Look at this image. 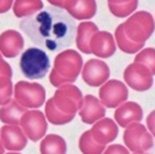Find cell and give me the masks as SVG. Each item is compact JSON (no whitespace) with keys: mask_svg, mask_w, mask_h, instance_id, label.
<instances>
[{"mask_svg":"<svg viewBox=\"0 0 155 154\" xmlns=\"http://www.w3.org/2000/svg\"><path fill=\"white\" fill-rule=\"evenodd\" d=\"M14 97L25 108H40L46 99V91L42 85L37 82L19 81L14 86Z\"/></svg>","mask_w":155,"mask_h":154,"instance_id":"5","label":"cell"},{"mask_svg":"<svg viewBox=\"0 0 155 154\" xmlns=\"http://www.w3.org/2000/svg\"><path fill=\"white\" fill-rule=\"evenodd\" d=\"M102 154H129V149L120 144H112L109 147H106Z\"/></svg>","mask_w":155,"mask_h":154,"instance_id":"29","label":"cell"},{"mask_svg":"<svg viewBox=\"0 0 155 154\" xmlns=\"http://www.w3.org/2000/svg\"><path fill=\"white\" fill-rule=\"evenodd\" d=\"M14 4V0H0V14L8 12Z\"/></svg>","mask_w":155,"mask_h":154,"instance_id":"32","label":"cell"},{"mask_svg":"<svg viewBox=\"0 0 155 154\" xmlns=\"http://www.w3.org/2000/svg\"><path fill=\"white\" fill-rule=\"evenodd\" d=\"M40 153L41 154H66L67 144L62 137L57 134H48L41 140Z\"/></svg>","mask_w":155,"mask_h":154,"instance_id":"22","label":"cell"},{"mask_svg":"<svg viewBox=\"0 0 155 154\" xmlns=\"http://www.w3.org/2000/svg\"><path fill=\"white\" fill-rule=\"evenodd\" d=\"M127 86L118 80H108L99 88V101L107 108H117L128 99Z\"/></svg>","mask_w":155,"mask_h":154,"instance_id":"9","label":"cell"},{"mask_svg":"<svg viewBox=\"0 0 155 154\" xmlns=\"http://www.w3.org/2000/svg\"><path fill=\"white\" fill-rule=\"evenodd\" d=\"M4 152H5V148H4L3 143H2V140H0V154H4Z\"/></svg>","mask_w":155,"mask_h":154,"instance_id":"35","label":"cell"},{"mask_svg":"<svg viewBox=\"0 0 155 154\" xmlns=\"http://www.w3.org/2000/svg\"><path fill=\"white\" fill-rule=\"evenodd\" d=\"M42 9V0H14V4H12L14 15L19 19L31 16Z\"/></svg>","mask_w":155,"mask_h":154,"instance_id":"21","label":"cell"},{"mask_svg":"<svg viewBox=\"0 0 155 154\" xmlns=\"http://www.w3.org/2000/svg\"><path fill=\"white\" fill-rule=\"evenodd\" d=\"M3 57V55H2V52H0V59H2Z\"/></svg>","mask_w":155,"mask_h":154,"instance_id":"38","label":"cell"},{"mask_svg":"<svg viewBox=\"0 0 155 154\" xmlns=\"http://www.w3.org/2000/svg\"><path fill=\"white\" fill-rule=\"evenodd\" d=\"M19 26L35 45L48 51L70 47L77 30L76 20L67 11L52 5L24 18Z\"/></svg>","mask_w":155,"mask_h":154,"instance_id":"1","label":"cell"},{"mask_svg":"<svg viewBox=\"0 0 155 154\" xmlns=\"http://www.w3.org/2000/svg\"><path fill=\"white\" fill-rule=\"evenodd\" d=\"M98 31L97 25L92 21H82L76 30V46L83 54H91V38L93 34Z\"/></svg>","mask_w":155,"mask_h":154,"instance_id":"19","label":"cell"},{"mask_svg":"<svg viewBox=\"0 0 155 154\" xmlns=\"http://www.w3.org/2000/svg\"><path fill=\"white\" fill-rule=\"evenodd\" d=\"M125 83L134 91L144 92L151 88L153 86V75L148 67L138 62H133L128 65L124 70Z\"/></svg>","mask_w":155,"mask_h":154,"instance_id":"10","label":"cell"},{"mask_svg":"<svg viewBox=\"0 0 155 154\" xmlns=\"http://www.w3.org/2000/svg\"><path fill=\"white\" fill-rule=\"evenodd\" d=\"M125 2H130V0H108V3H113V4H119V3H125Z\"/></svg>","mask_w":155,"mask_h":154,"instance_id":"34","label":"cell"},{"mask_svg":"<svg viewBox=\"0 0 155 154\" xmlns=\"http://www.w3.org/2000/svg\"><path fill=\"white\" fill-rule=\"evenodd\" d=\"M47 2L52 6H56V8L63 9V6H64V0H47Z\"/></svg>","mask_w":155,"mask_h":154,"instance_id":"33","label":"cell"},{"mask_svg":"<svg viewBox=\"0 0 155 154\" xmlns=\"http://www.w3.org/2000/svg\"><path fill=\"white\" fill-rule=\"evenodd\" d=\"M45 117L50 123H52L55 126H62V124H67V123L72 122L74 116L66 114L62 111H60L56 107L54 99L50 98V99H47L46 105H45Z\"/></svg>","mask_w":155,"mask_h":154,"instance_id":"23","label":"cell"},{"mask_svg":"<svg viewBox=\"0 0 155 154\" xmlns=\"http://www.w3.org/2000/svg\"><path fill=\"white\" fill-rule=\"evenodd\" d=\"M123 140L127 148L133 153H145L154 146L151 133L140 122H133L125 127Z\"/></svg>","mask_w":155,"mask_h":154,"instance_id":"6","label":"cell"},{"mask_svg":"<svg viewBox=\"0 0 155 154\" xmlns=\"http://www.w3.org/2000/svg\"><path fill=\"white\" fill-rule=\"evenodd\" d=\"M125 35L137 44H145L155 30V21L150 12L137 11L123 22Z\"/></svg>","mask_w":155,"mask_h":154,"instance_id":"3","label":"cell"},{"mask_svg":"<svg viewBox=\"0 0 155 154\" xmlns=\"http://www.w3.org/2000/svg\"><path fill=\"white\" fill-rule=\"evenodd\" d=\"M83 67V59L76 50H64L60 52L54 61V70L66 80L73 83Z\"/></svg>","mask_w":155,"mask_h":154,"instance_id":"4","label":"cell"},{"mask_svg":"<svg viewBox=\"0 0 155 154\" xmlns=\"http://www.w3.org/2000/svg\"><path fill=\"white\" fill-rule=\"evenodd\" d=\"M91 134L99 144H109L118 137V124L110 118H104L93 123Z\"/></svg>","mask_w":155,"mask_h":154,"instance_id":"17","label":"cell"},{"mask_svg":"<svg viewBox=\"0 0 155 154\" xmlns=\"http://www.w3.org/2000/svg\"><path fill=\"white\" fill-rule=\"evenodd\" d=\"M0 76L12 77V69L5 60H3V57L0 59Z\"/></svg>","mask_w":155,"mask_h":154,"instance_id":"30","label":"cell"},{"mask_svg":"<svg viewBox=\"0 0 155 154\" xmlns=\"http://www.w3.org/2000/svg\"><path fill=\"white\" fill-rule=\"evenodd\" d=\"M52 99L60 111L71 116H76L83 105L81 89L72 83H66L57 87Z\"/></svg>","mask_w":155,"mask_h":154,"instance_id":"7","label":"cell"},{"mask_svg":"<svg viewBox=\"0 0 155 154\" xmlns=\"http://www.w3.org/2000/svg\"><path fill=\"white\" fill-rule=\"evenodd\" d=\"M82 80L91 87H99L109 80L110 70L104 61L92 59L82 67Z\"/></svg>","mask_w":155,"mask_h":154,"instance_id":"11","label":"cell"},{"mask_svg":"<svg viewBox=\"0 0 155 154\" xmlns=\"http://www.w3.org/2000/svg\"><path fill=\"white\" fill-rule=\"evenodd\" d=\"M0 140L9 152L22 150L28 144V137L19 126L5 124L0 128Z\"/></svg>","mask_w":155,"mask_h":154,"instance_id":"12","label":"cell"},{"mask_svg":"<svg viewBox=\"0 0 155 154\" xmlns=\"http://www.w3.org/2000/svg\"><path fill=\"white\" fill-rule=\"evenodd\" d=\"M114 37H115L114 38L115 44L118 45L119 50H122L125 54H137L144 47V44H137V42L132 41L130 38L125 35L124 29H123V24H120L119 26H117Z\"/></svg>","mask_w":155,"mask_h":154,"instance_id":"24","label":"cell"},{"mask_svg":"<svg viewBox=\"0 0 155 154\" xmlns=\"http://www.w3.org/2000/svg\"><path fill=\"white\" fill-rule=\"evenodd\" d=\"M134 62L141 63L145 67L149 69L151 75H155V49L154 47H148V49H141L137 54Z\"/></svg>","mask_w":155,"mask_h":154,"instance_id":"27","label":"cell"},{"mask_svg":"<svg viewBox=\"0 0 155 154\" xmlns=\"http://www.w3.org/2000/svg\"><path fill=\"white\" fill-rule=\"evenodd\" d=\"M133 154H147V153H133Z\"/></svg>","mask_w":155,"mask_h":154,"instance_id":"37","label":"cell"},{"mask_svg":"<svg viewBox=\"0 0 155 154\" xmlns=\"http://www.w3.org/2000/svg\"><path fill=\"white\" fill-rule=\"evenodd\" d=\"M138 8V0H130V2L119 3V4H113L108 3V9L110 14H113L117 18H127L137 10Z\"/></svg>","mask_w":155,"mask_h":154,"instance_id":"26","label":"cell"},{"mask_svg":"<svg viewBox=\"0 0 155 154\" xmlns=\"http://www.w3.org/2000/svg\"><path fill=\"white\" fill-rule=\"evenodd\" d=\"M20 127L26 134L28 139L37 142L45 137L47 131V119L45 114L38 109L26 111L20 121Z\"/></svg>","mask_w":155,"mask_h":154,"instance_id":"8","label":"cell"},{"mask_svg":"<svg viewBox=\"0 0 155 154\" xmlns=\"http://www.w3.org/2000/svg\"><path fill=\"white\" fill-rule=\"evenodd\" d=\"M147 126H148V129L151 133V136L155 137V109L151 111L148 117H147Z\"/></svg>","mask_w":155,"mask_h":154,"instance_id":"31","label":"cell"},{"mask_svg":"<svg viewBox=\"0 0 155 154\" xmlns=\"http://www.w3.org/2000/svg\"><path fill=\"white\" fill-rule=\"evenodd\" d=\"M22 75L29 80H40L50 71L51 63L47 54L38 47H29L25 50L19 62Z\"/></svg>","mask_w":155,"mask_h":154,"instance_id":"2","label":"cell"},{"mask_svg":"<svg viewBox=\"0 0 155 154\" xmlns=\"http://www.w3.org/2000/svg\"><path fill=\"white\" fill-rule=\"evenodd\" d=\"M14 93L11 77L0 76V106L6 105L11 99V96Z\"/></svg>","mask_w":155,"mask_h":154,"instance_id":"28","label":"cell"},{"mask_svg":"<svg viewBox=\"0 0 155 154\" xmlns=\"http://www.w3.org/2000/svg\"><path fill=\"white\" fill-rule=\"evenodd\" d=\"M26 111L28 108L21 106L15 98L10 99L6 105L0 107V121L5 124L19 126L22 114Z\"/></svg>","mask_w":155,"mask_h":154,"instance_id":"20","label":"cell"},{"mask_svg":"<svg viewBox=\"0 0 155 154\" xmlns=\"http://www.w3.org/2000/svg\"><path fill=\"white\" fill-rule=\"evenodd\" d=\"M78 112L83 123L93 124L106 116V107L93 95H87L83 97V105Z\"/></svg>","mask_w":155,"mask_h":154,"instance_id":"15","label":"cell"},{"mask_svg":"<svg viewBox=\"0 0 155 154\" xmlns=\"http://www.w3.org/2000/svg\"><path fill=\"white\" fill-rule=\"evenodd\" d=\"M63 9L74 20H89L97 12L96 0H64Z\"/></svg>","mask_w":155,"mask_h":154,"instance_id":"14","label":"cell"},{"mask_svg":"<svg viewBox=\"0 0 155 154\" xmlns=\"http://www.w3.org/2000/svg\"><path fill=\"white\" fill-rule=\"evenodd\" d=\"M114 119L119 127L125 128L133 122H140L143 119V109L137 102H124L117 107L114 112Z\"/></svg>","mask_w":155,"mask_h":154,"instance_id":"18","label":"cell"},{"mask_svg":"<svg viewBox=\"0 0 155 154\" xmlns=\"http://www.w3.org/2000/svg\"><path fill=\"white\" fill-rule=\"evenodd\" d=\"M78 147L83 154H102L106 149L104 144L97 143L91 134V131L84 132L78 140Z\"/></svg>","mask_w":155,"mask_h":154,"instance_id":"25","label":"cell"},{"mask_svg":"<svg viewBox=\"0 0 155 154\" xmlns=\"http://www.w3.org/2000/svg\"><path fill=\"white\" fill-rule=\"evenodd\" d=\"M91 54L96 55L99 59H108L114 55L117 45L110 32L108 31H96L91 38Z\"/></svg>","mask_w":155,"mask_h":154,"instance_id":"13","label":"cell"},{"mask_svg":"<svg viewBox=\"0 0 155 154\" xmlns=\"http://www.w3.org/2000/svg\"><path fill=\"white\" fill-rule=\"evenodd\" d=\"M24 49V37L16 30H5L0 34V52L8 59L16 57Z\"/></svg>","mask_w":155,"mask_h":154,"instance_id":"16","label":"cell"},{"mask_svg":"<svg viewBox=\"0 0 155 154\" xmlns=\"http://www.w3.org/2000/svg\"><path fill=\"white\" fill-rule=\"evenodd\" d=\"M6 154H20V153H15V152H9V153H6Z\"/></svg>","mask_w":155,"mask_h":154,"instance_id":"36","label":"cell"}]
</instances>
